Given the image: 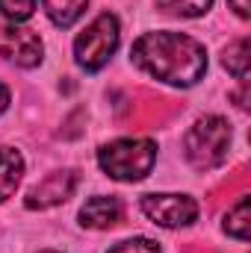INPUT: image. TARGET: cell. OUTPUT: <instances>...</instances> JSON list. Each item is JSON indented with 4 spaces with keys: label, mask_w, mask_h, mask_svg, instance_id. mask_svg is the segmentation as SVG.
Here are the masks:
<instances>
[{
    "label": "cell",
    "mask_w": 251,
    "mask_h": 253,
    "mask_svg": "<svg viewBox=\"0 0 251 253\" xmlns=\"http://www.w3.org/2000/svg\"><path fill=\"white\" fill-rule=\"evenodd\" d=\"M133 62L169 85H195L207 71L204 47L184 33H148L130 50Z\"/></svg>",
    "instance_id": "cell-1"
},
{
    "label": "cell",
    "mask_w": 251,
    "mask_h": 253,
    "mask_svg": "<svg viewBox=\"0 0 251 253\" xmlns=\"http://www.w3.org/2000/svg\"><path fill=\"white\" fill-rule=\"evenodd\" d=\"M154 159H157V144L148 138H119L98 150L101 168L113 180H125V183H136L148 177V171L154 168Z\"/></svg>",
    "instance_id": "cell-2"
},
{
    "label": "cell",
    "mask_w": 251,
    "mask_h": 253,
    "mask_svg": "<svg viewBox=\"0 0 251 253\" xmlns=\"http://www.w3.org/2000/svg\"><path fill=\"white\" fill-rule=\"evenodd\" d=\"M228 144H231V126L219 115H207V118L195 121V126L184 138L189 165L198 171L219 168L228 159Z\"/></svg>",
    "instance_id": "cell-3"
},
{
    "label": "cell",
    "mask_w": 251,
    "mask_h": 253,
    "mask_svg": "<svg viewBox=\"0 0 251 253\" xmlns=\"http://www.w3.org/2000/svg\"><path fill=\"white\" fill-rule=\"evenodd\" d=\"M116 47H119V21L110 12H104L77 36L74 56H77L80 68L101 71L104 65L110 62V56L116 53Z\"/></svg>",
    "instance_id": "cell-4"
},
{
    "label": "cell",
    "mask_w": 251,
    "mask_h": 253,
    "mask_svg": "<svg viewBox=\"0 0 251 253\" xmlns=\"http://www.w3.org/2000/svg\"><path fill=\"white\" fill-rule=\"evenodd\" d=\"M178 112H181V100L163 97V94L148 91V88H136L130 103H127L122 124L133 126V129H154V126L169 124Z\"/></svg>",
    "instance_id": "cell-5"
},
{
    "label": "cell",
    "mask_w": 251,
    "mask_h": 253,
    "mask_svg": "<svg viewBox=\"0 0 251 253\" xmlns=\"http://www.w3.org/2000/svg\"><path fill=\"white\" fill-rule=\"evenodd\" d=\"M142 212L160 227H187L198 218V203L187 194H145Z\"/></svg>",
    "instance_id": "cell-6"
},
{
    "label": "cell",
    "mask_w": 251,
    "mask_h": 253,
    "mask_svg": "<svg viewBox=\"0 0 251 253\" xmlns=\"http://www.w3.org/2000/svg\"><path fill=\"white\" fill-rule=\"evenodd\" d=\"M0 56L12 59L21 68H33L42 62V39L33 30L0 24Z\"/></svg>",
    "instance_id": "cell-7"
},
{
    "label": "cell",
    "mask_w": 251,
    "mask_h": 253,
    "mask_svg": "<svg viewBox=\"0 0 251 253\" xmlns=\"http://www.w3.org/2000/svg\"><path fill=\"white\" fill-rule=\"evenodd\" d=\"M77 186V171H57V174H48L42 183H36L33 189L27 191V209H48V206H57L68 200L74 194Z\"/></svg>",
    "instance_id": "cell-8"
},
{
    "label": "cell",
    "mask_w": 251,
    "mask_h": 253,
    "mask_svg": "<svg viewBox=\"0 0 251 253\" xmlns=\"http://www.w3.org/2000/svg\"><path fill=\"white\" fill-rule=\"evenodd\" d=\"M122 215H125V203L119 197H92L80 209V224L92 230H110L122 221Z\"/></svg>",
    "instance_id": "cell-9"
},
{
    "label": "cell",
    "mask_w": 251,
    "mask_h": 253,
    "mask_svg": "<svg viewBox=\"0 0 251 253\" xmlns=\"http://www.w3.org/2000/svg\"><path fill=\"white\" fill-rule=\"evenodd\" d=\"M24 174V159L15 147H0V203L12 197Z\"/></svg>",
    "instance_id": "cell-10"
},
{
    "label": "cell",
    "mask_w": 251,
    "mask_h": 253,
    "mask_svg": "<svg viewBox=\"0 0 251 253\" xmlns=\"http://www.w3.org/2000/svg\"><path fill=\"white\" fill-rule=\"evenodd\" d=\"M249 183H251V174H249V168L243 165V168H237L225 183H219L216 189L210 191V206L213 209H219L222 203H231V200H237L240 194H246L249 191Z\"/></svg>",
    "instance_id": "cell-11"
},
{
    "label": "cell",
    "mask_w": 251,
    "mask_h": 253,
    "mask_svg": "<svg viewBox=\"0 0 251 253\" xmlns=\"http://www.w3.org/2000/svg\"><path fill=\"white\" fill-rule=\"evenodd\" d=\"M89 0H45V12L57 27H71L83 12Z\"/></svg>",
    "instance_id": "cell-12"
},
{
    "label": "cell",
    "mask_w": 251,
    "mask_h": 253,
    "mask_svg": "<svg viewBox=\"0 0 251 253\" xmlns=\"http://www.w3.org/2000/svg\"><path fill=\"white\" fill-rule=\"evenodd\" d=\"M225 233L240 242H249V197L246 194H240L234 209L225 215Z\"/></svg>",
    "instance_id": "cell-13"
},
{
    "label": "cell",
    "mask_w": 251,
    "mask_h": 253,
    "mask_svg": "<svg viewBox=\"0 0 251 253\" xmlns=\"http://www.w3.org/2000/svg\"><path fill=\"white\" fill-rule=\"evenodd\" d=\"M225 68L237 77V80H249V39H240L234 42L228 50H225Z\"/></svg>",
    "instance_id": "cell-14"
},
{
    "label": "cell",
    "mask_w": 251,
    "mask_h": 253,
    "mask_svg": "<svg viewBox=\"0 0 251 253\" xmlns=\"http://www.w3.org/2000/svg\"><path fill=\"white\" fill-rule=\"evenodd\" d=\"M157 6L166 12V15H178V18H198L204 15L213 0H157Z\"/></svg>",
    "instance_id": "cell-15"
},
{
    "label": "cell",
    "mask_w": 251,
    "mask_h": 253,
    "mask_svg": "<svg viewBox=\"0 0 251 253\" xmlns=\"http://www.w3.org/2000/svg\"><path fill=\"white\" fill-rule=\"evenodd\" d=\"M36 9V0H0V15L9 21H27Z\"/></svg>",
    "instance_id": "cell-16"
},
{
    "label": "cell",
    "mask_w": 251,
    "mask_h": 253,
    "mask_svg": "<svg viewBox=\"0 0 251 253\" xmlns=\"http://www.w3.org/2000/svg\"><path fill=\"white\" fill-rule=\"evenodd\" d=\"M110 253H160V248L151 239H127V242H119Z\"/></svg>",
    "instance_id": "cell-17"
},
{
    "label": "cell",
    "mask_w": 251,
    "mask_h": 253,
    "mask_svg": "<svg viewBox=\"0 0 251 253\" xmlns=\"http://www.w3.org/2000/svg\"><path fill=\"white\" fill-rule=\"evenodd\" d=\"M228 3H231V9H234L240 18H249L251 15V3L249 0H228Z\"/></svg>",
    "instance_id": "cell-18"
},
{
    "label": "cell",
    "mask_w": 251,
    "mask_h": 253,
    "mask_svg": "<svg viewBox=\"0 0 251 253\" xmlns=\"http://www.w3.org/2000/svg\"><path fill=\"white\" fill-rule=\"evenodd\" d=\"M184 253H216V251H213V248H207V245H195V242H192V245L184 248Z\"/></svg>",
    "instance_id": "cell-19"
},
{
    "label": "cell",
    "mask_w": 251,
    "mask_h": 253,
    "mask_svg": "<svg viewBox=\"0 0 251 253\" xmlns=\"http://www.w3.org/2000/svg\"><path fill=\"white\" fill-rule=\"evenodd\" d=\"M6 106H9V91H6V85L0 83V112H3Z\"/></svg>",
    "instance_id": "cell-20"
},
{
    "label": "cell",
    "mask_w": 251,
    "mask_h": 253,
    "mask_svg": "<svg viewBox=\"0 0 251 253\" xmlns=\"http://www.w3.org/2000/svg\"><path fill=\"white\" fill-rule=\"evenodd\" d=\"M42 253H57V251H42Z\"/></svg>",
    "instance_id": "cell-21"
}]
</instances>
